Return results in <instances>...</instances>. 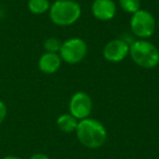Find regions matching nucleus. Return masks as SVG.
Returning <instances> with one entry per match:
<instances>
[{
  "mask_svg": "<svg viewBox=\"0 0 159 159\" xmlns=\"http://www.w3.org/2000/svg\"><path fill=\"white\" fill-rule=\"evenodd\" d=\"M75 132L80 143L91 149L102 147L108 136L104 124L93 118L80 120Z\"/></svg>",
  "mask_w": 159,
  "mask_h": 159,
  "instance_id": "f257e3e1",
  "label": "nucleus"
},
{
  "mask_svg": "<svg viewBox=\"0 0 159 159\" xmlns=\"http://www.w3.org/2000/svg\"><path fill=\"white\" fill-rule=\"evenodd\" d=\"M82 8L75 0H57L50 6L49 18L59 26L72 25L81 18Z\"/></svg>",
  "mask_w": 159,
  "mask_h": 159,
  "instance_id": "f03ea898",
  "label": "nucleus"
},
{
  "mask_svg": "<svg viewBox=\"0 0 159 159\" xmlns=\"http://www.w3.org/2000/svg\"><path fill=\"white\" fill-rule=\"evenodd\" d=\"M129 55L132 60L144 69H152L159 64V50L152 43L137 39L130 45Z\"/></svg>",
  "mask_w": 159,
  "mask_h": 159,
  "instance_id": "7ed1b4c3",
  "label": "nucleus"
},
{
  "mask_svg": "<svg viewBox=\"0 0 159 159\" xmlns=\"http://www.w3.org/2000/svg\"><path fill=\"white\" fill-rule=\"evenodd\" d=\"M130 26L132 33L136 37H139V39H147L156 30V21L149 11L139 9L137 12L132 14Z\"/></svg>",
  "mask_w": 159,
  "mask_h": 159,
  "instance_id": "20e7f679",
  "label": "nucleus"
},
{
  "mask_svg": "<svg viewBox=\"0 0 159 159\" xmlns=\"http://www.w3.org/2000/svg\"><path fill=\"white\" fill-rule=\"evenodd\" d=\"M87 55V45L82 38L74 37L62 43L59 56L68 64H76Z\"/></svg>",
  "mask_w": 159,
  "mask_h": 159,
  "instance_id": "39448f33",
  "label": "nucleus"
},
{
  "mask_svg": "<svg viewBox=\"0 0 159 159\" xmlns=\"http://www.w3.org/2000/svg\"><path fill=\"white\" fill-rule=\"evenodd\" d=\"M93 109V102L91 96L85 92H77L72 95L69 104L70 113L77 120L89 118Z\"/></svg>",
  "mask_w": 159,
  "mask_h": 159,
  "instance_id": "423d86ee",
  "label": "nucleus"
},
{
  "mask_svg": "<svg viewBox=\"0 0 159 159\" xmlns=\"http://www.w3.org/2000/svg\"><path fill=\"white\" fill-rule=\"evenodd\" d=\"M130 46L123 39H113L109 42L106 46L104 47L102 55L104 58L109 62H120L129 55Z\"/></svg>",
  "mask_w": 159,
  "mask_h": 159,
  "instance_id": "0eeeda50",
  "label": "nucleus"
},
{
  "mask_svg": "<svg viewBox=\"0 0 159 159\" xmlns=\"http://www.w3.org/2000/svg\"><path fill=\"white\" fill-rule=\"evenodd\" d=\"M92 12L97 20L110 21L117 13V6L113 0H94Z\"/></svg>",
  "mask_w": 159,
  "mask_h": 159,
  "instance_id": "6e6552de",
  "label": "nucleus"
},
{
  "mask_svg": "<svg viewBox=\"0 0 159 159\" xmlns=\"http://www.w3.org/2000/svg\"><path fill=\"white\" fill-rule=\"evenodd\" d=\"M61 62L59 53L45 52L38 60V68L45 74H53L59 70Z\"/></svg>",
  "mask_w": 159,
  "mask_h": 159,
  "instance_id": "1a4fd4ad",
  "label": "nucleus"
},
{
  "mask_svg": "<svg viewBox=\"0 0 159 159\" xmlns=\"http://www.w3.org/2000/svg\"><path fill=\"white\" fill-rule=\"evenodd\" d=\"M77 124H79L77 119L73 117L70 112L63 113V115L59 116L57 119V126L60 131L64 133H71L75 131L77 128Z\"/></svg>",
  "mask_w": 159,
  "mask_h": 159,
  "instance_id": "9d476101",
  "label": "nucleus"
},
{
  "mask_svg": "<svg viewBox=\"0 0 159 159\" xmlns=\"http://www.w3.org/2000/svg\"><path fill=\"white\" fill-rule=\"evenodd\" d=\"M49 0H29L27 7L29 10L34 14H44L50 9Z\"/></svg>",
  "mask_w": 159,
  "mask_h": 159,
  "instance_id": "9b49d317",
  "label": "nucleus"
},
{
  "mask_svg": "<svg viewBox=\"0 0 159 159\" xmlns=\"http://www.w3.org/2000/svg\"><path fill=\"white\" fill-rule=\"evenodd\" d=\"M119 6L123 11L133 14L141 9V1L139 0H119Z\"/></svg>",
  "mask_w": 159,
  "mask_h": 159,
  "instance_id": "f8f14e48",
  "label": "nucleus"
},
{
  "mask_svg": "<svg viewBox=\"0 0 159 159\" xmlns=\"http://www.w3.org/2000/svg\"><path fill=\"white\" fill-rule=\"evenodd\" d=\"M61 45L62 43L60 42L58 38H55V37H51V38H48V39L45 40L44 43V48L46 50V52H59L60 51V48H61Z\"/></svg>",
  "mask_w": 159,
  "mask_h": 159,
  "instance_id": "ddd939ff",
  "label": "nucleus"
},
{
  "mask_svg": "<svg viewBox=\"0 0 159 159\" xmlns=\"http://www.w3.org/2000/svg\"><path fill=\"white\" fill-rule=\"evenodd\" d=\"M7 113H8L7 106H6V104L2 100H0V124L5 121L6 117H7Z\"/></svg>",
  "mask_w": 159,
  "mask_h": 159,
  "instance_id": "4468645a",
  "label": "nucleus"
},
{
  "mask_svg": "<svg viewBox=\"0 0 159 159\" xmlns=\"http://www.w3.org/2000/svg\"><path fill=\"white\" fill-rule=\"evenodd\" d=\"M30 159H50L47 155L42 154V152H37V154H34L30 157Z\"/></svg>",
  "mask_w": 159,
  "mask_h": 159,
  "instance_id": "2eb2a0df",
  "label": "nucleus"
},
{
  "mask_svg": "<svg viewBox=\"0 0 159 159\" xmlns=\"http://www.w3.org/2000/svg\"><path fill=\"white\" fill-rule=\"evenodd\" d=\"M2 159H23V158H21V157H18V156H6V157H3Z\"/></svg>",
  "mask_w": 159,
  "mask_h": 159,
  "instance_id": "dca6fc26",
  "label": "nucleus"
}]
</instances>
